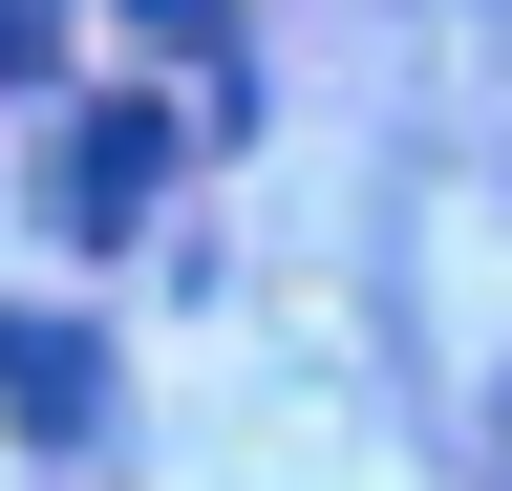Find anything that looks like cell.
Segmentation results:
<instances>
[{"mask_svg":"<svg viewBox=\"0 0 512 491\" xmlns=\"http://www.w3.org/2000/svg\"><path fill=\"white\" fill-rule=\"evenodd\" d=\"M150 171H171V129H150V107H86V129H64V235H107Z\"/></svg>","mask_w":512,"mask_h":491,"instance_id":"1","label":"cell"},{"mask_svg":"<svg viewBox=\"0 0 512 491\" xmlns=\"http://www.w3.org/2000/svg\"><path fill=\"white\" fill-rule=\"evenodd\" d=\"M0 385H22V427H86V342H64V321H0Z\"/></svg>","mask_w":512,"mask_h":491,"instance_id":"2","label":"cell"},{"mask_svg":"<svg viewBox=\"0 0 512 491\" xmlns=\"http://www.w3.org/2000/svg\"><path fill=\"white\" fill-rule=\"evenodd\" d=\"M491 491H512V385H491Z\"/></svg>","mask_w":512,"mask_h":491,"instance_id":"3","label":"cell"}]
</instances>
